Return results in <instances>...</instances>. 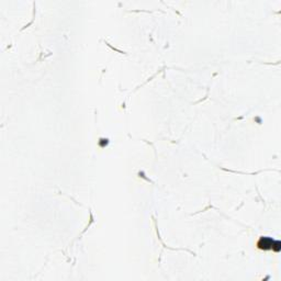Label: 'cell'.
Here are the masks:
<instances>
[{"mask_svg":"<svg viewBox=\"0 0 281 281\" xmlns=\"http://www.w3.org/2000/svg\"><path fill=\"white\" fill-rule=\"evenodd\" d=\"M257 247L259 250L265 251H275V253H279L281 250V243L278 240H275L273 237L263 236L260 237L257 242Z\"/></svg>","mask_w":281,"mask_h":281,"instance_id":"obj_1","label":"cell"}]
</instances>
